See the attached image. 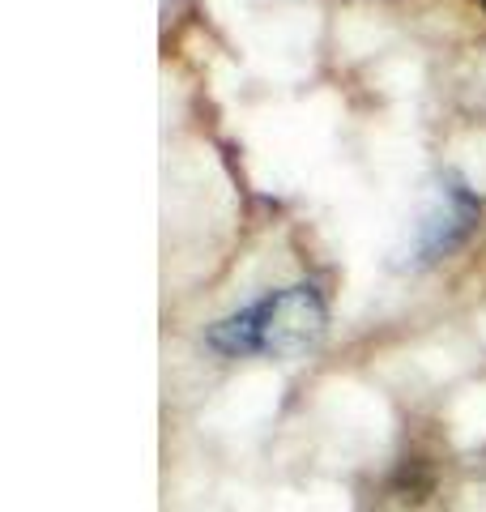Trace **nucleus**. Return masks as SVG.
Listing matches in <instances>:
<instances>
[{"label":"nucleus","instance_id":"nucleus-3","mask_svg":"<svg viewBox=\"0 0 486 512\" xmlns=\"http://www.w3.org/2000/svg\"><path fill=\"white\" fill-rule=\"evenodd\" d=\"M482 5H486V0H482Z\"/></svg>","mask_w":486,"mask_h":512},{"label":"nucleus","instance_id":"nucleus-2","mask_svg":"<svg viewBox=\"0 0 486 512\" xmlns=\"http://www.w3.org/2000/svg\"><path fill=\"white\" fill-rule=\"evenodd\" d=\"M474 218H478L474 197H469L461 184H444L440 192H435V201H431V210L423 218V227H418V252H423V261L448 252L469 227H474Z\"/></svg>","mask_w":486,"mask_h":512},{"label":"nucleus","instance_id":"nucleus-1","mask_svg":"<svg viewBox=\"0 0 486 512\" xmlns=\"http://www.w3.org/2000/svg\"><path fill=\"white\" fill-rule=\"evenodd\" d=\"M324 308L312 286H290V291L273 295L256 308L222 320L214 329V346L226 355H243V350H269V355H299L303 346L320 338Z\"/></svg>","mask_w":486,"mask_h":512}]
</instances>
